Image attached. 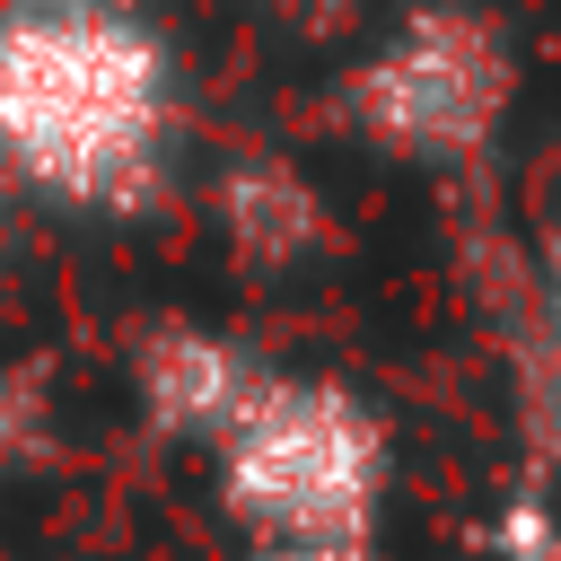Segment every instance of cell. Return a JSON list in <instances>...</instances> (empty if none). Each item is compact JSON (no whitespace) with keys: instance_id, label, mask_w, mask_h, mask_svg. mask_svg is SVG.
Returning <instances> with one entry per match:
<instances>
[{"instance_id":"cell-1","label":"cell","mask_w":561,"mask_h":561,"mask_svg":"<svg viewBox=\"0 0 561 561\" xmlns=\"http://www.w3.org/2000/svg\"><path fill=\"white\" fill-rule=\"evenodd\" d=\"M184 149V61L140 0H0V167L26 202L140 219Z\"/></svg>"},{"instance_id":"cell-2","label":"cell","mask_w":561,"mask_h":561,"mask_svg":"<svg viewBox=\"0 0 561 561\" xmlns=\"http://www.w3.org/2000/svg\"><path fill=\"white\" fill-rule=\"evenodd\" d=\"M245 543H377L394 500V430L333 368H263L245 412L202 456Z\"/></svg>"},{"instance_id":"cell-3","label":"cell","mask_w":561,"mask_h":561,"mask_svg":"<svg viewBox=\"0 0 561 561\" xmlns=\"http://www.w3.org/2000/svg\"><path fill=\"white\" fill-rule=\"evenodd\" d=\"M526 96L517 26L491 0H403L342 70V131L403 175H473Z\"/></svg>"},{"instance_id":"cell-4","label":"cell","mask_w":561,"mask_h":561,"mask_svg":"<svg viewBox=\"0 0 561 561\" xmlns=\"http://www.w3.org/2000/svg\"><path fill=\"white\" fill-rule=\"evenodd\" d=\"M202 210H210L228 263L254 280H298L342 254V202L324 193V175L289 149H263V140H245L210 167Z\"/></svg>"},{"instance_id":"cell-5","label":"cell","mask_w":561,"mask_h":561,"mask_svg":"<svg viewBox=\"0 0 561 561\" xmlns=\"http://www.w3.org/2000/svg\"><path fill=\"white\" fill-rule=\"evenodd\" d=\"M263 368H272V359H263L254 342H237V333H219V324H202V316H184V307L149 316V324L123 342L131 412H140L167 447H193V456L219 447V430L245 412V394L263 386Z\"/></svg>"},{"instance_id":"cell-6","label":"cell","mask_w":561,"mask_h":561,"mask_svg":"<svg viewBox=\"0 0 561 561\" xmlns=\"http://www.w3.org/2000/svg\"><path fill=\"white\" fill-rule=\"evenodd\" d=\"M517 394H526V421L535 438L561 456V210L535 245V272H526V316H517Z\"/></svg>"},{"instance_id":"cell-7","label":"cell","mask_w":561,"mask_h":561,"mask_svg":"<svg viewBox=\"0 0 561 561\" xmlns=\"http://www.w3.org/2000/svg\"><path fill=\"white\" fill-rule=\"evenodd\" d=\"M61 456V394L44 359H0V482H26Z\"/></svg>"},{"instance_id":"cell-8","label":"cell","mask_w":561,"mask_h":561,"mask_svg":"<svg viewBox=\"0 0 561 561\" xmlns=\"http://www.w3.org/2000/svg\"><path fill=\"white\" fill-rule=\"evenodd\" d=\"M18 254H26V193H18V175L0 167V298H9V280H18Z\"/></svg>"},{"instance_id":"cell-9","label":"cell","mask_w":561,"mask_h":561,"mask_svg":"<svg viewBox=\"0 0 561 561\" xmlns=\"http://www.w3.org/2000/svg\"><path fill=\"white\" fill-rule=\"evenodd\" d=\"M254 561H377V543H263Z\"/></svg>"},{"instance_id":"cell-10","label":"cell","mask_w":561,"mask_h":561,"mask_svg":"<svg viewBox=\"0 0 561 561\" xmlns=\"http://www.w3.org/2000/svg\"><path fill=\"white\" fill-rule=\"evenodd\" d=\"M535 561H561V535H552V543H543V552H535Z\"/></svg>"}]
</instances>
